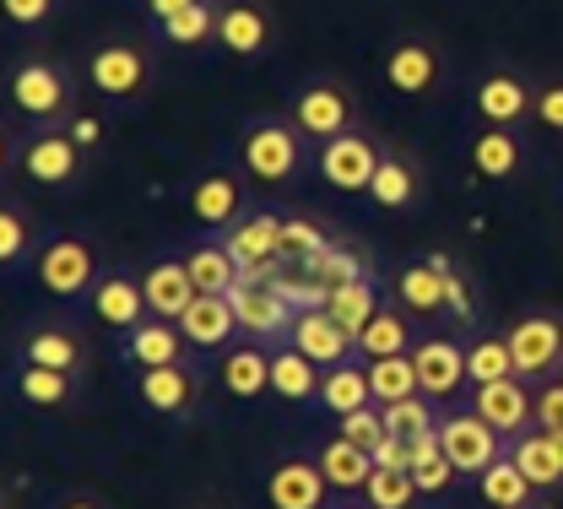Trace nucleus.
Masks as SVG:
<instances>
[{
    "instance_id": "obj_1",
    "label": "nucleus",
    "mask_w": 563,
    "mask_h": 509,
    "mask_svg": "<svg viewBox=\"0 0 563 509\" xmlns=\"http://www.w3.org/2000/svg\"><path fill=\"white\" fill-rule=\"evenodd\" d=\"M239 163L261 185H287L309 163V136L292 125V114H255L239 131Z\"/></svg>"
},
{
    "instance_id": "obj_2",
    "label": "nucleus",
    "mask_w": 563,
    "mask_h": 509,
    "mask_svg": "<svg viewBox=\"0 0 563 509\" xmlns=\"http://www.w3.org/2000/svg\"><path fill=\"white\" fill-rule=\"evenodd\" d=\"M11 103L16 114H27L33 125H66L76 114V81L60 60L49 55H27L16 71H11Z\"/></svg>"
},
{
    "instance_id": "obj_3",
    "label": "nucleus",
    "mask_w": 563,
    "mask_h": 509,
    "mask_svg": "<svg viewBox=\"0 0 563 509\" xmlns=\"http://www.w3.org/2000/svg\"><path fill=\"white\" fill-rule=\"evenodd\" d=\"M87 81H92V92L103 103H120V109L146 103V92H152V55H146V44H136V38L98 44L92 60H87Z\"/></svg>"
},
{
    "instance_id": "obj_4",
    "label": "nucleus",
    "mask_w": 563,
    "mask_h": 509,
    "mask_svg": "<svg viewBox=\"0 0 563 509\" xmlns=\"http://www.w3.org/2000/svg\"><path fill=\"white\" fill-rule=\"evenodd\" d=\"M16 168H22V179H33L44 190H76V179L87 168V146L70 136V125H38L16 146Z\"/></svg>"
},
{
    "instance_id": "obj_5",
    "label": "nucleus",
    "mask_w": 563,
    "mask_h": 509,
    "mask_svg": "<svg viewBox=\"0 0 563 509\" xmlns=\"http://www.w3.org/2000/svg\"><path fill=\"white\" fill-rule=\"evenodd\" d=\"M33 277H38V288L55 292V298L92 292V283L103 277L92 239H87V233H49V239L38 244V255H33Z\"/></svg>"
},
{
    "instance_id": "obj_6",
    "label": "nucleus",
    "mask_w": 563,
    "mask_h": 509,
    "mask_svg": "<svg viewBox=\"0 0 563 509\" xmlns=\"http://www.w3.org/2000/svg\"><path fill=\"white\" fill-rule=\"evenodd\" d=\"M379 163H385V146H379L374 131H363V125H352V131H342V136L320 142V152H314L320 179H325L331 190H342V196H368Z\"/></svg>"
},
{
    "instance_id": "obj_7",
    "label": "nucleus",
    "mask_w": 563,
    "mask_h": 509,
    "mask_svg": "<svg viewBox=\"0 0 563 509\" xmlns=\"http://www.w3.org/2000/svg\"><path fill=\"white\" fill-rule=\"evenodd\" d=\"M439 444H444V455L455 461L461 477H483L493 461L509 450V439L498 434L472 401H466V407H444V418H439Z\"/></svg>"
},
{
    "instance_id": "obj_8",
    "label": "nucleus",
    "mask_w": 563,
    "mask_h": 509,
    "mask_svg": "<svg viewBox=\"0 0 563 509\" xmlns=\"http://www.w3.org/2000/svg\"><path fill=\"white\" fill-rule=\"evenodd\" d=\"M287 114H292V125H298L309 142H331V136H342V131L357 125V103H352V92L336 76H309V81L292 92Z\"/></svg>"
},
{
    "instance_id": "obj_9",
    "label": "nucleus",
    "mask_w": 563,
    "mask_h": 509,
    "mask_svg": "<svg viewBox=\"0 0 563 509\" xmlns=\"http://www.w3.org/2000/svg\"><path fill=\"white\" fill-rule=\"evenodd\" d=\"M504 336H509V353H515V374L520 379H548V374L563 368V314H553V309L520 314Z\"/></svg>"
},
{
    "instance_id": "obj_10",
    "label": "nucleus",
    "mask_w": 563,
    "mask_h": 509,
    "mask_svg": "<svg viewBox=\"0 0 563 509\" xmlns=\"http://www.w3.org/2000/svg\"><path fill=\"white\" fill-rule=\"evenodd\" d=\"M217 239L239 255L244 277H266V283H277L282 266H287V261H282V212H244L239 222H228Z\"/></svg>"
},
{
    "instance_id": "obj_11",
    "label": "nucleus",
    "mask_w": 563,
    "mask_h": 509,
    "mask_svg": "<svg viewBox=\"0 0 563 509\" xmlns=\"http://www.w3.org/2000/svg\"><path fill=\"white\" fill-rule=\"evenodd\" d=\"M379 76H385V87L396 98H433L444 87V55H439L433 38H396L385 49Z\"/></svg>"
},
{
    "instance_id": "obj_12",
    "label": "nucleus",
    "mask_w": 563,
    "mask_h": 509,
    "mask_svg": "<svg viewBox=\"0 0 563 509\" xmlns=\"http://www.w3.org/2000/svg\"><path fill=\"white\" fill-rule=\"evenodd\" d=\"M228 298H233V309H239V325H244L255 342H272V347L287 342V331H292L298 309L282 298L277 283H266V277H244Z\"/></svg>"
},
{
    "instance_id": "obj_13",
    "label": "nucleus",
    "mask_w": 563,
    "mask_h": 509,
    "mask_svg": "<svg viewBox=\"0 0 563 509\" xmlns=\"http://www.w3.org/2000/svg\"><path fill=\"white\" fill-rule=\"evenodd\" d=\"M136 396L146 412L185 423V418H196V407H201V368H190V364L136 368Z\"/></svg>"
},
{
    "instance_id": "obj_14",
    "label": "nucleus",
    "mask_w": 563,
    "mask_h": 509,
    "mask_svg": "<svg viewBox=\"0 0 563 509\" xmlns=\"http://www.w3.org/2000/svg\"><path fill=\"white\" fill-rule=\"evenodd\" d=\"M277 38V16L261 0H222L217 5V49L233 60H261Z\"/></svg>"
},
{
    "instance_id": "obj_15",
    "label": "nucleus",
    "mask_w": 563,
    "mask_h": 509,
    "mask_svg": "<svg viewBox=\"0 0 563 509\" xmlns=\"http://www.w3.org/2000/svg\"><path fill=\"white\" fill-rule=\"evenodd\" d=\"M472 109H477L483 125H520L537 109V87L526 76H515L509 66H498V71H483L472 81Z\"/></svg>"
},
{
    "instance_id": "obj_16",
    "label": "nucleus",
    "mask_w": 563,
    "mask_h": 509,
    "mask_svg": "<svg viewBox=\"0 0 563 509\" xmlns=\"http://www.w3.org/2000/svg\"><path fill=\"white\" fill-rule=\"evenodd\" d=\"M331 494H336L331 477L309 455L282 461V466H272V477H266V505L272 509H331Z\"/></svg>"
},
{
    "instance_id": "obj_17",
    "label": "nucleus",
    "mask_w": 563,
    "mask_h": 509,
    "mask_svg": "<svg viewBox=\"0 0 563 509\" xmlns=\"http://www.w3.org/2000/svg\"><path fill=\"white\" fill-rule=\"evenodd\" d=\"M412 364H418L422 396H433L439 407H450L455 390L472 385V379H466V347H461L455 336H422L418 347H412Z\"/></svg>"
},
{
    "instance_id": "obj_18",
    "label": "nucleus",
    "mask_w": 563,
    "mask_h": 509,
    "mask_svg": "<svg viewBox=\"0 0 563 509\" xmlns=\"http://www.w3.org/2000/svg\"><path fill=\"white\" fill-rule=\"evenodd\" d=\"M287 342H292L298 353H309L320 368H336V364H347V358H357V336H352L331 309H298Z\"/></svg>"
},
{
    "instance_id": "obj_19",
    "label": "nucleus",
    "mask_w": 563,
    "mask_h": 509,
    "mask_svg": "<svg viewBox=\"0 0 563 509\" xmlns=\"http://www.w3.org/2000/svg\"><path fill=\"white\" fill-rule=\"evenodd\" d=\"M472 407H477L504 439L526 434V429L537 423V390H531V379H520V374L493 379V385H477Z\"/></svg>"
},
{
    "instance_id": "obj_20",
    "label": "nucleus",
    "mask_w": 563,
    "mask_h": 509,
    "mask_svg": "<svg viewBox=\"0 0 563 509\" xmlns=\"http://www.w3.org/2000/svg\"><path fill=\"white\" fill-rule=\"evenodd\" d=\"M190 353V336L179 331V320H163V314H146L141 325H131L120 336V358L131 368H163V364H185Z\"/></svg>"
},
{
    "instance_id": "obj_21",
    "label": "nucleus",
    "mask_w": 563,
    "mask_h": 509,
    "mask_svg": "<svg viewBox=\"0 0 563 509\" xmlns=\"http://www.w3.org/2000/svg\"><path fill=\"white\" fill-rule=\"evenodd\" d=\"M450 277H455V266L444 261V255H422V261H407L401 272H396V298H401V309L407 314H439V309H450Z\"/></svg>"
},
{
    "instance_id": "obj_22",
    "label": "nucleus",
    "mask_w": 563,
    "mask_h": 509,
    "mask_svg": "<svg viewBox=\"0 0 563 509\" xmlns=\"http://www.w3.org/2000/svg\"><path fill=\"white\" fill-rule=\"evenodd\" d=\"M179 331L190 336L196 353H228L244 325H239V309L228 292H196V303L179 314Z\"/></svg>"
},
{
    "instance_id": "obj_23",
    "label": "nucleus",
    "mask_w": 563,
    "mask_h": 509,
    "mask_svg": "<svg viewBox=\"0 0 563 509\" xmlns=\"http://www.w3.org/2000/svg\"><path fill=\"white\" fill-rule=\"evenodd\" d=\"M87 298H92V314H98L109 331H120V336L152 314V309H146V288H141V277H131L125 266H109V272L92 283Z\"/></svg>"
},
{
    "instance_id": "obj_24",
    "label": "nucleus",
    "mask_w": 563,
    "mask_h": 509,
    "mask_svg": "<svg viewBox=\"0 0 563 509\" xmlns=\"http://www.w3.org/2000/svg\"><path fill=\"white\" fill-rule=\"evenodd\" d=\"M16 364H44V368L81 374V368H87V342H81L70 325H60V320H44V325H27V331H22Z\"/></svg>"
},
{
    "instance_id": "obj_25",
    "label": "nucleus",
    "mask_w": 563,
    "mask_h": 509,
    "mask_svg": "<svg viewBox=\"0 0 563 509\" xmlns=\"http://www.w3.org/2000/svg\"><path fill=\"white\" fill-rule=\"evenodd\" d=\"M185 212L201 222L207 233H222L228 222H239L250 212V207H244L239 174H201V179L190 185V196H185Z\"/></svg>"
},
{
    "instance_id": "obj_26",
    "label": "nucleus",
    "mask_w": 563,
    "mask_h": 509,
    "mask_svg": "<svg viewBox=\"0 0 563 509\" xmlns=\"http://www.w3.org/2000/svg\"><path fill=\"white\" fill-rule=\"evenodd\" d=\"M466 163L477 168V179L504 185V179H515V174L526 168V142H520L515 125H483V131L466 142Z\"/></svg>"
},
{
    "instance_id": "obj_27",
    "label": "nucleus",
    "mask_w": 563,
    "mask_h": 509,
    "mask_svg": "<svg viewBox=\"0 0 563 509\" xmlns=\"http://www.w3.org/2000/svg\"><path fill=\"white\" fill-rule=\"evenodd\" d=\"M141 288H146V309L163 314V320H179V314L196 303V283H190L185 255H157V261L141 272Z\"/></svg>"
},
{
    "instance_id": "obj_28",
    "label": "nucleus",
    "mask_w": 563,
    "mask_h": 509,
    "mask_svg": "<svg viewBox=\"0 0 563 509\" xmlns=\"http://www.w3.org/2000/svg\"><path fill=\"white\" fill-rule=\"evenodd\" d=\"M222 390L233 396V401H261L266 390H272V347L266 342H233L228 353H222Z\"/></svg>"
},
{
    "instance_id": "obj_29",
    "label": "nucleus",
    "mask_w": 563,
    "mask_h": 509,
    "mask_svg": "<svg viewBox=\"0 0 563 509\" xmlns=\"http://www.w3.org/2000/svg\"><path fill=\"white\" fill-rule=\"evenodd\" d=\"M418 196H422V168L412 157H401V152H385V163H379V174L368 185V201L379 212H412Z\"/></svg>"
},
{
    "instance_id": "obj_30",
    "label": "nucleus",
    "mask_w": 563,
    "mask_h": 509,
    "mask_svg": "<svg viewBox=\"0 0 563 509\" xmlns=\"http://www.w3.org/2000/svg\"><path fill=\"white\" fill-rule=\"evenodd\" d=\"M331 418H347L357 407H374V379H368V358H347V364L325 368L320 396H314Z\"/></svg>"
},
{
    "instance_id": "obj_31",
    "label": "nucleus",
    "mask_w": 563,
    "mask_h": 509,
    "mask_svg": "<svg viewBox=\"0 0 563 509\" xmlns=\"http://www.w3.org/2000/svg\"><path fill=\"white\" fill-rule=\"evenodd\" d=\"M185 266H190V283H196V292H233L239 283H244V266H239V255L217 239V233H207L196 250H185Z\"/></svg>"
},
{
    "instance_id": "obj_32",
    "label": "nucleus",
    "mask_w": 563,
    "mask_h": 509,
    "mask_svg": "<svg viewBox=\"0 0 563 509\" xmlns=\"http://www.w3.org/2000/svg\"><path fill=\"white\" fill-rule=\"evenodd\" d=\"M11 396L27 401V407L60 412V407L76 401V374H66V368H44V364H16V374H11Z\"/></svg>"
},
{
    "instance_id": "obj_33",
    "label": "nucleus",
    "mask_w": 563,
    "mask_h": 509,
    "mask_svg": "<svg viewBox=\"0 0 563 509\" xmlns=\"http://www.w3.org/2000/svg\"><path fill=\"white\" fill-rule=\"evenodd\" d=\"M314 461H320V472L331 477V488H336V494H363V483L374 477V450L352 444L347 434L325 439Z\"/></svg>"
},
{
    "instance_id": "obj_34",
    "label": "nucleus",
    "mask_w": 563,
    "mask_h": 509,
    "mask_svg": "<svg viewBox=\"0 0 563 509\" xmlns=\"http://www.w3.org/2000/svg\"><path fill=\"white\" fill-rule=\"evenodd\" d=\"M320 379H325V368L314 364L309 353H298L292 342L272 347V396H282V401H314Z\"/></svg>"
},
{
    "instance_id": "obj_35",
    "label": "nucleus",
    "mask_w": 563,
    "mask_h": 509,
    "mask_svg": "<svg viewBox=\"0 0 563 509\" xmlns=\"http://www.w3.org/2000/svg\"><path fill=\"white\" fill-rule=\"evenodd\" d=\"M509 455H515V466L537 483V488H563V461L559 450H553V434L548 429H526V434L509 439Z\"/></svg>"
},
{
    "instance_id": "obj_36",
    "label": "nucleus",
    "mask_w": 563,
    "mask_h": 509,
    "mask_svg": "<svg viewBox=\"0 0 563 509\" xmlns=\"http://www.w3.org/2000/svg\"><path fill=\"white\" fill-rule=\"evenodd\" d=\"M477 494H483V505L488 509H526L531 505V494H537V483H531V477L515 466V455L504 450L488 472L477 477Z\"/></svg>"
},
{
    "instance_id": "obj_37",
    "label": "nucleus",
    "mask_w": 563,
    "mask_h": 509,
    "mask_svg": "<svg viewBox=\"0 0 563 509\" xmlns=\"http://www.w3.org/2000/svg\"><path fill=\"white\" fill-rule=\"evenodd\" d=\"M418 342H412V325H407V314L401 309H374V320L357 331V358H396V353H412Z\"/></svg>"
},
{
    "instance_id": "obj_38",
    "label": "nucleus",
    "mask_w": 563,
    "mask_h": 509,
    "mask_svg": "<svg viewBox=\"0 0 563 509\" xmlns=\"http://www.w3.org/2000/svg\"><path fill=\"white\" fill-rule=\"evenodd\" d=\"M217 5L222 0H196L190 11L157 22V38L174 44V49H207V44H217Z\"/></svg>"
},
{
    "instance_id": "obj_39",
    "label": "nucleus",
    "mask_w": 563,
    "mask_h": 509,
    "mask_svg": "<svg viewBox=\"0 0 563 509\" xmlns=\"http://www.w3.org/2000/svg\"><path fill=\"white\" fill-rule=\"evenodd\" d=\"M515 374V353H509V336L504 331H477L466 342V379L472 390L477 385H493V379H509Z\"/></svg>"
},
{
    "instance_id": "obj_40",
    "label": "nucleus",
    "mask_w": 563,
    "mask_h": 509,
    "mask_svg": "<svg viewBox=\"0 0 563 509\" xmlns=\"http://www.w3.org/2000/svg\"><path fill=\"white\" fill-rule=\"evenodd\" d=\"M33 255H38V244H33L27 207H22V201H0V266H5V272H27Z\"/></svg>"
},
{
    "instance_id": "obj_41",
    "label": "nucleus",
    "mask_w": 563,
    "mask_h": 509,
    "mask_svg": "<svg viewBox=\"0 0 563 509\" xmlns=\"http://www.w3.org/2000/svg\"><path fill=\"white\" fill-rule=\"evenodd\" d=\"M379 303H385V298H379V283H374V277H352V283H336V288H331V298H325V309H331V314L347 325L352 336H357V331L374 320V309H379Z\"/></svg>"
},
{
    "instance_id": "obj_42",
    "label": "nucleus",
    "mask_w": 563,
    "mask_h": 509,
    "mask_svg": "<svg viewBox=\"0 0 563 509\" xmlns=\"http://www.w3.org/2000/svg\"><path fill=\"white\" fill-rule=\"evenodd\" d=\"M439 418H444L439 401L422 396V390L407 396V401H390V407H385V429H390V439H407V444L422 434H439Z\"/></svg>"
},
{
    "instance_id": "obj_43",
    "label": "nucleus",
    "mask_w": 563,
    "mask_h": 509,
    "mask_svg": "<svg viewBox=\"0 0 563 509\" xmlns=\"http://www.w3.org/2000/svg\"><path fill=\"white\" fill-rule=\"evenodd\" d=\"M368 379H374V401H379V407L407 401V396H418V390H422L412 353H396V358H368Z\"/></svg>"
},
{
    "instance_id": "obj_44",
    "label": "nucleus",
    "mask_w": 563,
    "mask_h": 509,
    "mask_svg": "<svg viewBox=\"0 0 563 509\" xmlns=\"http://www.w3.org/2000/svg\"><path fill=\"white\" fill-rule=\"evenodd\" d=\"M336 239H331V228L314 218H282V261L287 266H309L314 255H325Z\"/></svg>"
},
{
    "instance_id": "obj_45",
    "label": "nucleus",
    "mask_w": 563,
    "mask_h": 509,
    "mask_svg": "<svg viewBox=\"0 0 563 509\" xmlns=\"http://www.w3.org/2000/svg\"><path fill=\"white\" fill-rule=\"evenodd\" d=\"M363 499L374 509H412L422 499L412 472H390V466H374V477L363 483Z\"/></svg>"
},
{
    "instance_id": "obj_46",
    "label": "nucleus",
    "mask_w": 563,
    "mask_h": 509,
    "mask_svg": "<svg viewBox=\"0 0 563 509\" xmlns=\"http://www.w3.org/2000/svg\"><path fill=\"white\" fill-rule=\"evenodd\" d=\"M309 272H314V277H320L325 288H336V283H352V277H374V272H368V261H363V255H357L352 244H342V239H336V244H331L325 255H314V261H309Z\"/></svg>"
},
{
    "instance_id": "obj_47",
    "label": "nucleus",
    "mask_w": 563,
    "mask_h": 509,
    "mask_svg": "<svg viewBox=\"0 0 563 509\" xmlns=\"http://www.w3.org/2000/svg\"><path fill=\"white\" fill-rule=\"evenodd\" d=\"M336 434H347L352 444H363V450H379V444L390 439V429H385V407L374 401V407H357L347 418H336Z\"/></svg>"
},
{
    "instance_id": "obj_48",
    "label": "nucleus",
    "mask_w": 563,
    "mask_h": 509,
    "mask_svg": "<svg viewBox=\"0 0 563 509\" xmlns=\"http://www.w3.org/2000/svg\"><path fill=\"white\" fill-rule=\"evenodd\" d=\"M531 120H537L542 131L563 136V81H542V87H537V109H531Z\"/></svg>"
},
{
    "instance_id": "obj_49",
    "label": "nucleus",
    "mask_w": 563,
    "mask_h": 509,
    "mask_svg": "<svg viewBox=\"0 0 563 509\" xmlns=\"http://www.w3.org/2000/svg\"><path fill=\"white\" fill-rule=\"evenodd\" d=\"M0 5H5V22L11 27H44L60 11V0H0Z\"/></svg>"
},
{
    "instance_id": "obj_50",
    "label": "nucleus",
    "mask_w": 563,
    "mask_h": 509,
    "mask_svg": "<svg viewBox=\"0 0 563 509\" xmlns=\"http://www.w3.org/2000/svg\"><path fill=\"white\" fill-rule=\"evenodd\" d=\"M537 429H563V379L537 385Z\"/></svg>"
},
{
    "instance_id": "obj_51",
    "label": "nucleus",
    "mask_w": 563,
    "mask_h": 509,
    "mask_svg": "<svg viewBox=\"0 0 563 509\" xmlns=\"http://www.w3.org/2000/svg\"><path fill=\"white\" fill-rule=\"evenodd\" d=\"M374 466H390V472H412V444L407 439H385L374 450Z\"/></svg>"
},
{
    "instance_id": "obj_52",
    "label": "nucleus",
    "mask_w": 563,
    "mask_h": 509,
    "mask_svg": "<svg viewBox=\"0 0 563 509\" xmlns=\"http://www.w3.org/2000/svg\"><path fill=\"white\" fill-rule=\"evenodd\" d=\"M190 5H196V0H141V11L152 16V27L168 22V16H179V11H190Z\"/></svg>"
},
{
    "instance_id": "obj_53",
    "label": "nucleus",
    "mask_w": 563,
    "mask_h": 509,
    "mask_svg": "<svg viewBox=\"0 0 563 509\" xmlns=\"http://www.w3.org/2000/svg\"><path fill=\"white\" fill-rule=\"evenodd\" d=\"M66 125H70V136H76V142H81V146H87V152H92V146L103 142V131H98L92 120H81V114H70Z\"/></svg>"
},
{
    "instance_id": "obj_54",
    "label": "nucleus",
    "mask_w": 563,
    "mask_h": 509,
    "mask_svg": "<svg viewBox=\"0 0 563 509\" xmlns=\"http://www.w3.org/2000/svg\"><path fill=\"white\" fill-rule=\"evenodd\" d=\"M55 509H109L103 499H92V494H70V499H60Z\"/></svg>"
},
{
    "instance_id": "obj_55",
    "label": "nucleus",
    "mask_w": 563,
    "mask_h": 509,
    "mask_svg": "<svg viewBox=\"0 0 563 509\" xmlns=\"http://www.w3.org/2000/svg\"><path fill=\"white\" fill-rule=\"evenodd\" d=\"M331 509H374L368 499H342V505H331Z\"/></svg>"
},
{
    "instance_id": "obj_56",
    "label": "nucleus",
    "mask_w": 563,
    "mask_h": 509,
    "mask_svg": "<svg viewBox=\"0 0 563 509\" xmlns=\"http://www.w3.org/2000/svg\"><path fill=\"white\" fill-rule=\"evenodd\" d=\"M553 434V450H559V461H563V429H548Z\"/></svg>"
},
{
    "instance_id": "obj_57",
    "label": "nucleus",
    "mask_w": 563,
    "mask_h": 509,
    "mask_svg": "<svg viewBox=\"0 0 563 509\" xmlns=\"http://www.w3.org/2000/svg\"><path fill=\"white\" fill-rule=\"evenodd\" d=\"M559 379H563V368H559Z\"/></svg>"
},
{
    "instance_id": "obj_58",
    "label": "nucleus",
    "mask_w": 563,
    "mask_h": 509,
    "mask_svg": "<svg viewBox=\"0 0 563 509\" xmlns=\"http://www.w3.org/2000/svg\"><path fill=\"white\" fill-rule=\"evenodd\" d=\"M526 509H531V505H526Z\"/></svg>"
}]
</instances>
